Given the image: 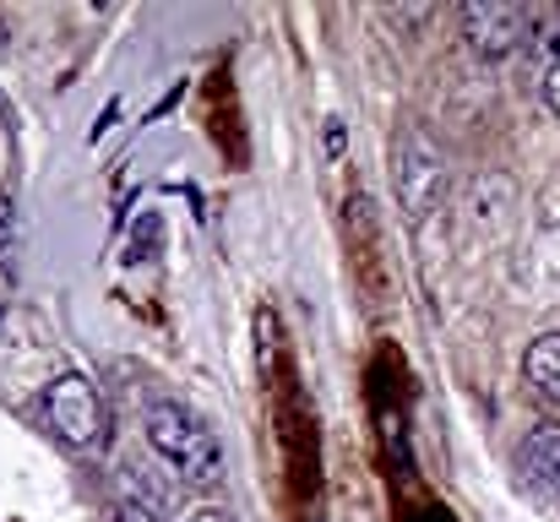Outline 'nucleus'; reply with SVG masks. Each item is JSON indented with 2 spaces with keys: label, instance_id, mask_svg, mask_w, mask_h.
<instances>
[{
  "label": "nucleus",
  "instance_id": "nucleus-3",
  "mask_svg": "<svg viewBox=\"0 0 560 522\" xmlns=\"http://www.w3.org/2000/svg\"><path fill=\"white\" fill-rule=\"evenodd\" d=\"M545 11L517 5V0H468L463 5V38L474 44L479 60H506L539 33Z\"/></svg>",
  "mask_w": 560,
  "mask_h": 522
},
{
  "label": "nucleus",
  "instance_id": "nucleus-1",
  "mask_svg": "<svg viewBox=\"0 0 560 522\" xmlns=\"http://www.w3.org/2000/svg\"><path fill=\"white\" fill-rule=\"evenodd\" d=\"M142 430H148V446H153L186 485L212 490V485L223 479V446H218L212 425H207L196 408L175 403V397H153L148 414H142Z\"/></svg>",
  "mask_w": 560,
  "mask_h": 522
},
{
  "label": "nucleus",
  "instance_id": "nucleus-9",
  "mask_svg": "<svg viewBox=\"0 0 560 522\" xmlns=\"http://www.w3.org/2000/svg\"><path fill=\"white\" fill-rule=\"evenodd\" d=\"M11 234H16V212H11V196H0V256L11 251Z\"/></svg>",
  "mask_w": 560,
  "mask_h": 522
},
{
  "label": "nucleus",
  "instance_id": "nucleus-4",
  "mask_svg": "<svg viewBox=\"0 0 560 522\" xmlns=\"http://www.w3.org/2000/svg\"><path fill=\"white\" fill-rule=\"evenodd\" d=\"M441 185H446V164H441V153L413 131L408 137V148L397 153V196H402V207L419 218V212H430L435 207V196H441Z\"/></svg>",
  "mask_w": 560,
  "mask_h": 522
},
{
  "label": "nucleus",
  "instance_id": "nucleus-2",
  "mask_svg": "<svg viewBox=\"0 0 560 522\" xmlns=\"http://www.w3.org/2000/svg\"><path fill=\"white\" fill-rule=\"evenodd\" d=\"M38 408H44V425H49V436H55L60 446H71V452L104 446L109 414H104V397L93 392V381H82V375H55V381L44 386Z\"/></svg>",
  "mask_w": 560,
  "mask_h": 522
},
{
  "label": "nucleus",
  "instance_id": "nucleus-6",
  "mask_svg": "<svg viewBox=\"0 0 560 522\" xmlns=\"http://www.w3.org/2000/svg\"><path fill=\"white\" fill-rule=\"evenodd\" d=\"M523 375H528V386H534L539 403L560 408V333H545V338L528 344V353H523Z\"/></svg>",
  "mask_w": 560,
  "mask_h": 522
},
{
  "label": "nucleus",
  "instance_id": "nucleus-10",
  "mask_svg": "<svg viewBox=\"0 0 560 522\" xmlns=\"http://www.w3.org/2000/svg\"><path fill=\"white\" fill-rule=\"evenodd\" d=\"M186 522H234L229 512H218V507H201V512H190Z\"/></svg>",
  "mask_w": 560,
  "mask_h": 522
},
{
  "label": "nucleus",
  "instance_id": "nucleus-8",
  "mask_svg": "<svg viewBox=\"0 0 560 522\" xmlns=\"http://www.w3.org/2000/svg\"><path fill=\"white\" fill-rule=\"evenodd\" d=\"M545 98L560 115V33H556V49H550V71H545Z\"/></svg>",
  "mask_w": 560,
  "mask_h": 522
},
{
  "label": "nucleus",
  "instance_id": "nucleus-7",
  "mask_svg": "<svg viewBox=\"0 0 560 522\" xmlns=\"http://www.w3.org/2000/svg\"><path fill=\"white\" fill-rule=\"evenodd\" d=\"M523 463L534 468V479L560 501V425H534V430H528Z\"/></svg>",
  "mask_w": 560,
  "mask_h": 522
},
{
  "label": "nucleus",
  "instance_id": "nucleus-11",
  "mask_svg": "<svg viewBox=\"0 0 560 522\" xmlns=\"http://www.w3.org/2000/svg\"><path fill=\"white\" fill-rule=\"evenodd\" d=\"M327 148H332V153H343V126H338V120L327 126Z\"/></svg>",
  "mask_w": 560,
  "mask_h": 522
},
{
  "label": "nucleus",
  "instance_id": "nucleus-5",
  "mask_svg": "<svg viewBox=\"0 0 560 522\" xmlns=\"http://www.w3.org/2000/svg\"><path fill=\"white\" fill-rule=\"evenodd\" d=\"M170 518V490L159 485L153 468L120 463L115 468V522H164Z\"/></svg>",
  "mask_w": 560,
  "mask_h": 522
}]
</instances>
